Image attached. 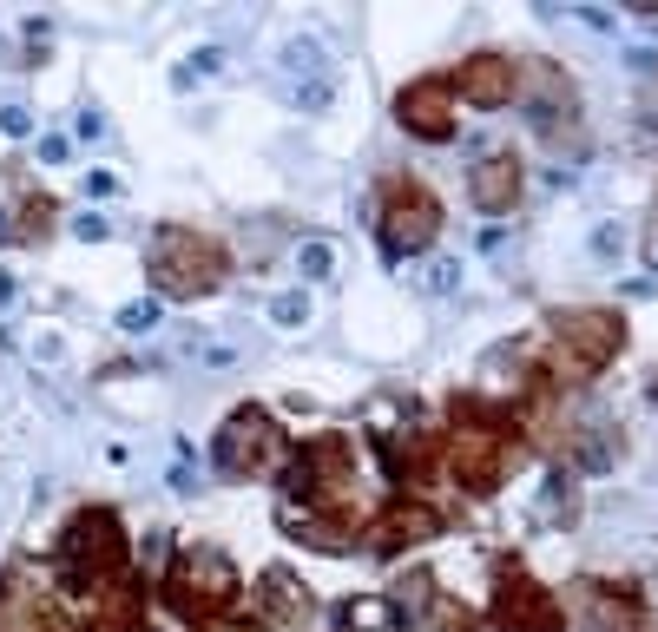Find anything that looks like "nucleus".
<instances>
[{"label": "nucleus", "mask_w": 658, "mask_h": 632, "mask_svg": "<svg viewBox=\"0 0 658 632\" xmlns=\"http://www.w3.org/2000/svg\"><path fill=\"white\" fill-rule=\"evenodd\" d=\"M40 158H47V165H60V158H66V139H60V132H53V139H40Z\"/></svg>", "instance_id": "nucleus-32"}, {"label": "nucleus", "mask_w": 658, "mask_h": 632, "mask_svg": "<svg viewBox=\"0 0 658 632\" xmlns=\"http://www.w3.org/2000/svg\"><path fill=\"white\" fill-rule=\"evenodd\" d=\"M619 244H626V237L612 231V224H599V231H593V251H599V257H619Z\"/></svg>", "instance_id": "nucleus-30"}, {"label": "nucleus", "mask_w": 658, "mask_h": 632, "mask_svg": "<svg viewBox=\"0 0 658 632\" xmlns=\"http://www.w3.org/2000/svg\"><path fill=\"white\" fill-rule=\"evenodd\" d=\"M606 461H612L606 428H580V442H573V468H606Z\"/></svg>", "instance_id": "nucleus-20"}, {"label": "nucleus", "mask_w": 658, "mask_h": 632, "mask_svg": "<svg viewBox=\"0 0 658 632\" xmlns=\"http://www.w3.org/2000/svg\"><path fill=\"white\" fill-rule=\"evenodd\" d=\"M639 112L652 119V132H658V73H645V79H639Z\"/></svg>", "instance_id": "nucleus-28"}, {"label": "nucleus", "mask_w": 658, "mask_h": 632, "mask_svg": "<svg viewBox=\"0 0 658 632\" xmlns=\"http://www.w3.org/2000/svg\"><path fill=\"white\" fill-rule=\"evenodd\" d=\"M297 270H303V277H329V270H336V251H329L323 237H310V244L297 251Z\"/></svg>", "instance_id": "nucleus-24"}, {"label": "nucleus", "mask_w": 658, "mask_h": 632, "mask_svg": "<svg viewBox=\"0 0 658 632\" xmlns=\"http://www.w3.org/2000/svg\"><path fill=\"white\" fill-rule=\"evenodd\" d=\"M112 191V172H86V198H106Z\"/></svg>", "instance_id": "nucleus-33"}, {"label": "nucleus", "mask_w": 658, "mask_h": 632, "mask_svg": "<svg viewBox=\"0 0 658 632\" xmlns=\"http://www.w3.org/2000/svg\"><path fill=\"white\" fill-rule=\"evenodd\" d=\"M455 284H461V264H455V257H435V264H428V290H435V297H448Z\"/></svg>", "instance_id": "nucleus-26"}, {"label": "nucleus", "mask_w": 658, "mask_h": 632, "mask_svg": "<svg viewBox=\"0 0 658 632\" xmlns=\"http://www.w3.org/2000/svg\"><path fill=\"white\" fill-rule=\"evenodd\" d=\"M626 349V323L619 310H566L553 316V369L560 376H593Z\"/></svg>", "instance_id": "nucleus-4"}, {"label": "nucleus", "mask_w": 658, "mask_h": 632, "mask_svg": "<svg viewBox=\"0 0 658 632\" xmlns=\"http://www.w3.org/2000/svg\"><path fill=\"white\" fill-rule=\"evenodd\" d=\"M283 527H290V534H303L310 547H323V553H343L349 540H356L343 514H310V507H303V514H297V507H283Z\"/></svg>", "instance_id": "nucleus-17"}, {"label": "nucleus", "mask_w": 658, "mask_h": 632, "mask_svg": "<svg viewBox=\"0 0 658 632\" xmlns=\"http://www.w3.org/2000/svg\"><path fill=\"white\" fill-rule=\"evenodd\" d=\"M60 580L66 593H106L126 573V527L112 507H79L73 521L60 527Z\"/></svg>", "instance_id": "nucleus-1"}, {"label": "nucleus", "mask_w": 658, "mask_h": 632, "mask_svg": "<svg viewBox=\"0 0 658 632\" xmlns=\"http://www.w3.org/2000/svg\"><path fill=\"white\" fill-rule=\"evenodd\" d=\"M270 316H277L283 330H297V323H310V297H303V290H283V297L270 303Z\"/></svg>", "instance_id": "nucleus-25"}, {"label": "nucleus", "mask_w": 658, "mask_h": 632, "mask_svg": "<svg viewBox=\"0 0 658 632\" xmlns=\"http://www.w3.org/2000/svg\"><path fill=\"white\" fill-rule=\"evenodd\" d=\"M211 632H264V626H257V619H218Z\"/></svg>", "instance_id": "nucleus-35"}, {"label": "nucleus", "mask_w": 658, "mask_h": 632, "mask_svg": "<svg viewBox=\"0 0 658 632\" xmlns=\"http://www.w3.org/2000/svg\"><path fill=\"white\" fill-rule=\"evenodd\" d=\"M389 619H408V626H422L428 613H435V580L428 573H402V580L389 586V606H382Z\"/></svg>", "instance_id": "nucleus-18"}, {"label": "nucleus", "mask_w": 658, "mask_h": 632, "mask_svg": "<svg viewBox=\"0 0 658 632\" xmlns=\"http://www.w3.org/2000/svg\"><path fill=\"white\" fill-rule=\"evenodd\" d=\"M514 79H520V66L514 60H501V53H474V60H461V73L448 79L468 106H507L514 99Z\"/></svg>", "instance_id": "nucleus-10"}, {"label": "nucleus", "mask_w": 658, "mask_h": 632, "mask_svg": "<svg viewBox=\"0 0 658 632\" xmlns=\"http://www.w3.org/2000/svg\"><path fill=\"white\" fill-rule=\"evenodd\" d=\"M468 198H474V211H487V218L514 211V205H520V165H514L507 152L481 158V165L468 172Z\"/></svg>", "instance_id": "nucleus-13"}, {"label": "nucleus", "mask_w": 658, "mask_h": 632, "mask_svg": "<svg viewBox=\"0 0 658 632\" xmlns=\"http://www.w3.org/2000/svg\"><path fill=\"white\" fill-rule=\"evenodd\" d=\"M218 66H224V53H218V47H204L198 60H185V66H178V73H172V86H178V93H185V86H198V79H211V73H218Z\"/></svg>", "instance_id": "nucleus-21"}, {"label": "nucleus", "mask_w": 658, "mask_h": 632, "mask_svg": "<svg viewBox=\"0 0 658 632\" xmlns=\"http://www.w3.org/2000/svg\"><path fill=\"white\" fill-rule=\"evenodd\" d=\"M441 231V205L428 198V185H389L382 191V251L389 257H422Z\"/></svg>", "instance_id": "nucleus-5"}, {"label": "nucleus", "mask_w": 658, "mask_h": 632, "mask_svg": "<svg viewBox=\"0 0 658 632\" xmlns=\"http://www.w3.org/2000/svg\"><path fill=\"white\" fill-rule=\"evenodd\" d=\"M244 600V586H237V567L224 560L218 547H185L178 553L172 580H165V606L178 619H218Z\"/></svg>", "instance_id": "nucleus-3"}, {"label": "nucleus", "mask_w": 658, "mask_h": 632, "mask_svg": "<svg viewBox=\"0 0 658 632\" xmlns=\"http://www.w3.org/2000/svg\"><path fill=\"white\" fill-rule=\"evenodd\" d=\"M283 455V435H277V422H270L264 409H237L231 422L218 428V442H211V461H218L224 474H264L270 461Z\"/></svg>", "instance_id": "nucleus-6"}, {"label": "nucleus", "mask_w": 658, "mask_h": 632, "mask_svg": "<svg viewBox=\"0 0 658 632\" xmlns=\"http://www.w3.org/2000/svg\"><path fill=\"white\" fill-rule=\"evenodd\" d=\"M73 132H79V139H106V119H99V112H79Z\"/></svg>", "instance_id": "nucleus-31"}, {"label": "nucleus", "mask_w": 658, "mask_h": 632, "mask_svg": "<svg viewBox=\"0 0 658 632\" xmlns=\"http://www.w3.org/2000/svg\"><path fill=\"white\" fill-rule=\"evenodd\" d=\"M145 270H152L158 303H191V297H211V290H218V277H224V251L211 244V237L185 231V224H165V231H152Z\"/></svg>", "instance_id": "nucleus-2"}, {"label": "nucleus", "mask_w": 658, "mask_h": 632, "mask_svg": "<svg viewBox=\"0 0 658 632\" xmlns=\"http://www.w3.org/2000/svg\"><path fill=\"white\" fill-rule=\"evenodd\" d=\"M0 132H7V139H27V132H33V112L27 106H0Z\"/></svg>", "instance_id": "nucleus-27"}, {"label": "nucleus", "mask_w": 658, "mask_h": 632, "mask_svg": "<svg viewBox=\"0 0 658 632\" xmlns=\"http://www.w3.org/2000/svg\"><path fill=\"white\" fill-rule=\"evenodd\" d=\"M290 99H297L303 112H329V99H336V86H329V73H323V79H297V86H290Z\"/></svg>", "instance_id": "nucleus-22"}, {"label": "nucleus", "mask_w": 658, "mask_h": 632, "mask_svg": "<svg viewBox=\"0 0 658 632\" xmlns=\"http://www.w3.org/2000/svg\"><path fill=\"white\" fill-rule=\"evenodd\" d=\"M257 626H277V632H303V619H310V586H297V573L270 567L264 580H257Z\"/></svg>", "instance_id": "nucleus-11"}, {"label": "nucleus", "mask_w": 658, "mask_h": 632, "mask_svg": "<svg viewBox=\"0 0 658 632\" xmlns=\"http://www.w3.org/2000/svg\"><path fill=\"white\" fill-rule=\"evenodd\" d=\"M435 534H441V514H435L428 501H395L389 514L369 527V547H376V553H402V547H415V540H435Z\"/></svg>", "instance_id": "nucleus-12"}, {"label": "nucleus", "mask_w": 658, "mask_h": 632, "mask_svg": "<svg viewBox=\"0 0 658 632\" xmlns=\"http://www.w3.org/2000/svg\"><path fill=\"white\" fill-rule=\"evenodd\" d=\"M395 119H402L415 139H428V145H441V139H455V86L448 79H415L402 99H395Z\"/></svg>", "instance_id": "nucleus-9"}, {"label": "nucleus", "mask_w": 658, "mask_h": 632, "mask_svg": "<svg viewBox=\"0 0 658 632\" xmlns=\"http://www.w3.org/2000/svg\"><path fill=\"white\" fill-rule=\"evenodd\" d=\"M580 606H586V626L593 632H639V600L632 593H612V586H580Z\"/></svg>", "instance_id": "nucleus-15"}, {"label": "nucleus", "mask_w": 658, "mask_h": 632, "mask_svg": "<svg viewBox=\"0 0 658 632\" xmlns=\"http://www.w3.org/2000/svg\"><path fill=\"white\" fill-rule=\"evenodd\" d=\"M93 600H99V632H145V626H139V613H145V586L112 580L106 593H93Z\"/></svg>", "instance_id": "nucleus-16"}, {"label": "nucleus", "mask_w": 658, "mask_h": 632, "mask_svg": "<svg viewBox=\"0 0 658 632\" xmlns=\"http://www.w3.org/2000/svg\"><path fill=\"white\" fill-rule=\"evenodd\" d=\"M349 488V448L336 442V435H323V442H303V455L283 468V494L303 507L316 501H336V494Z\"/></svg>", "instance_id": "nucleus-7"}, {"label": "nucleus", "mask_w": 658, "mask_h": 632, "mask_svg": "<svg viewBox=\"0 0 658 632\" xmlns=\"http://www.w3.org/2000/svg\"><path fill=\"white\" fill-rule=\"evenodd\" d=\"M283 66H290L297 79H323V40H310V33L290 40V47H283Z\"/></svg>", "instance_id": "nucleus-19"}, {"label": "nucleus", "mask_w": 658, "mask_h": 632, "mask_svg": "<svg viewBox=\"0 0 658 632\" xmlns=\"http://www.w3.org/2000/svg\"><path fill=\"white\" fill-rule=\"evenodd\" d=\"M119 330H126V336H145V330H158V297H139V303H126V310H119Z\"/></svg>", "instance_id": "nucleus-23"}, {"label": "nucleus", "mask_w": 658, "mask_h": 632, "mask_svg": "<svg viewBox=\"0 0 658 632\" xmlns=\"http://www.w3.org/2000/svg\"><path fill=\"white\" fill-rule=\"evenodd\" d=\"M73 231H79V237H86V244H99V237H106V231H112V224H106V218H99V211H79V218H73Z\"/></svg>", "instance_id": "nucleus-29"}, {"label": "nucleus", "mask_w": 658, "mask_h": 632, "mask_svg": "<svg viewBox=\"0 0 658 632\" xmlns=\"http://www.w3.org/2000/svg\"><path fill=\"white\" fill-rule=\"evenodd\" d=\"M494 619H501L507 632H566V606L553 600V593H540L527 573H507V580H501V593H494Z\"/></svg>", "instance_id": "nucleus-8"}, {"label": "nucleus", "mask_w": 658, "mask_h": 632, "mask_svg": "<svg viewBox=\"0 0 658 632\" xmlns=\"http://www.w3.org/2000/svg\"><path fill=\"white\" fill-rule=\"evenodd\" d=\"M0 231H7V218H0Z\"/></svg>", "instance_id": "nucleus-36"}, {"label": "nucleus", "mask_w": 658, "mask_h": 632, "mask_svg": "<svg viewBox=\"0 0 658 632\" xmlns=\"http://www.w3.org/2000/svg\"><path fill=\"white\" fill-rule=\"evenodd\" d=\"M501 435H494V428H461L455 435V474L461 481H468L474 494H487L494 488V481H501Z\"/></svg>", "instance_id": "nucleus-14"}, {"label": "nucleus", "mask_w": 658, "mask_h": 632, "mask_svg": "<svg viewBox=\"0 0 658 632\" xmlns=\"http://www.w3.org/2000/svg\"><path fill=\"white\" fill-rule=\"evenodd\" d=\"M645 264L658 270V211H652V224H645Z\"/></svg>", "instance_id": "nucleus-34"}]
</instances>
